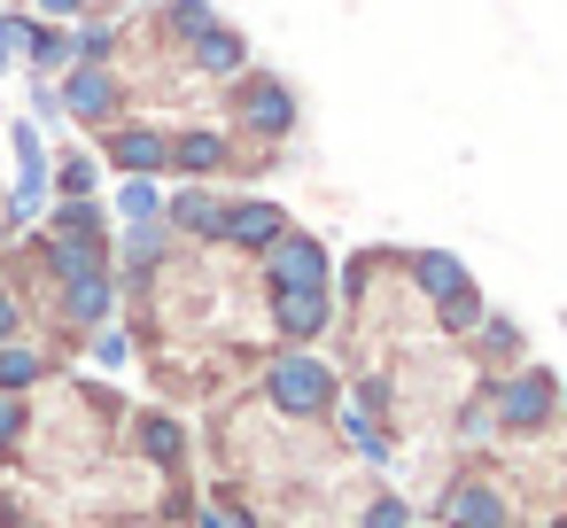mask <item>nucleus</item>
Returning a JSON list of instances; mask_svg holds the SVG:
<instances>
[{"label":"nucleus","instance_id":"nucleus-4","mask_svg":"<svg viewBox=\"0 0 567 528\" xmlns=\"http://www.w3.org/2000/svg\"><path fill=\"white\" fill-rule=\"evenodd\" d=\"M94 141H102V164H117V172H133V179L172 172V133H164V125L117 117V125H110V133H94Z\"/></svg>","mask_w":567,"mask_h":528},{"label":"nucleus","instance_id":"nucleus-12","mask_svg":"<svg viewBox=\"0 0 567 528\" xmlns=\"http://www.w3.org/2000/svg\"><path fill=\"white\" fill-rule=\"evenodd\" d=\"M474 334H482V358H489V365H513V358H520V327H513V319H489V311H482Z\"/></svg>","mask_w":567,"mask_h":528},{"label":"nucleus","instance_id":"nucleus-9","mask_svg":"<svg viewBox=\"0 0 567 528\" xmlns=\"http://www.w3.org/2000/svg\"><path fill=\"white\" fill-rule=\"evenodd\" d=\"M55 358L63 350H48V342H32V334H17V342H0V396H32L48 373H55Z\"/></svg>","mask_w":567,"mask_h":528},{"label":"nucleus","instance_id":"nucleus-16","mask_svg":"<svg viewBox=\"0 0 567 528\" xmlns=\"http://www.w3.org/2000/svg\"><path fill=\"white\" fill-rule=\"evenodd\" d=\"M489 427H497V420H489V389H482V396L458 404V435H466V443H489Z\"/></svg>","mask_w":567,"mask_h":528},{"label":"nucleus","instance_id":"nucleus-2","mask_svg":"<svg viewBox=\"0 0 567 528\" xmlns=\"http://www.w3.org/2000/svg\"><path fill=\"white\" fill-rule=\"evenodd\" d=\"M551 373L544 365H520V373H505L497 389H489V420L505 427V435H544L551 427Z\"/></svg>","mask_w":567,"mask_h":528},{"label":"nucleus","instance_id":"nucleus-13","mask_svg":"<svg viewBox=\"0 0 567 528\" xmlns=\"http://www.w3.org/2000/svg\"><path fill=\"white\" fill-rule=\"evenodd\" d=\"M342 427H350V443H358L365 458H389V435H381V412H365V404H350V412H342Z\"/></svg>","mask_w":567,"mask_h":528},{"label":"nucleus","instance_id":"nucleus-15","mask_svg":"<svg viewBox=\"0 0 567 528\" xmlns=\"http://www.w3.org/2000/svg\"><path fill=\"white\" fill-rule=\"evenodd\" d=\"M117 210H125V218H133V226H156V218H164V195H156V187H148V179H133V187H125V195H117Z\"/></svg>","mask_w":567,"mask_h":528},{"label":"nucleus","instance_id":"nucleus-6","mask_svg":"<svg viewBox=\"0 0 567 528\" xmlns=\"http://www.w3.org/2000/svg\"><path fill=\"white\" fill-rule=\"evenodd\" d=\"M280 234H288V210H280V203H226V226H218V241H226V249L265 257Z\"/></svg>","mask_w":567,"mask_h":528},{"label":"nucleus","instance_id":"nucleus-20","mask_svg":"<svg viewBox=\"0 0 567 528\" xmlns=\"http://www.w3.org/2000/svg\"><path fill=\"white\" fill-rule=\"evenodd\" d=\"M544 528H567V513H551V520H544Z\"/></svg>","mask_w":567,"mask_h":528},{"label":"nucleus","instance_id":"nucleus-14","mask_svg":"<svg viewBox=\"0 0 567 528\" xmlns=\"http://www.w3.org/2000/svg\"><path fill=\"white\" fill-rule=\"evenodd\" d=\"M32 435V412H24V396H0V466L17 458V443Z\"/></svg>","mask_w":567,"mask_h":528},{"label":"nucleus","instance_id":"nucleus-1","mask_svg":"<svg viewBox=\"0 0 567 528\" xmlns=\"http://www.w3.org/2000/svg\"><path fill=\"white\" fill-rule=\"evenodd\" d=\"M265 396H272V412H288V420H327V412H342V381H334V365L311 358V350H272Z\"/></svg>","mask_w":567,"mask_h":528},{"label":"nucleus","instance_id":"nucleus-3","mask_svg":"<svg viewBox=\"0 0 567 528\" xmlns=\"http://www.w3.org/2000/svg\"><path fill=\"white\" fill-rule=\"evenodd\" d=\"M257 272H265V296H311V288H327V272H334V265H327V249H319L311 234H296V226H288V234L257 257Z\"/></svg>","mask_w":567,"mask_h":528},{"label":"nucleus","instance_id":"nucleus-8","mask_svg":"<svg viewBox=\"0 0 567 528\" xmlns=\"http://www.w3.org/2000/svg\"><path fill=\"white\" fill-rule=\"evenodd\" d=\"M265 311H272V334H280V342H311V334H327V319H334V288H311V296H265Z\"/></svg>","mask_w":567,"mask_h":528},{"label":"nucleus","instance_id":"nucleus-17","mask_svg":"<svg viewBox=\"0 0 567 528\" xmlns=\"http://www.w3.org/2000/svg\"><path fill=\"white\" fill-rule=\"evenodd\" d=\"M358 528H412V513H404L396 497H373V505L358 513Z\"/></svg>","mask_w":567,"mask_h":528},{"label":"nucleus","instance_id":"nucleus-11","mask_svg":"<svg viewBox=\"0 0 567 528\" xmlns=\"http://www.w3.org/2000/svg\"><path fill=\"white\" fill-rule=\"evenodd\" d=\"M133 443H141V458H156L164 474H179V458H187V427H179L172 412H141V420H133Z\"/></svg>","mask_w":567,"mask_h":528},{"label":"nucleus","instance_id":"nucleus-10","mask_svg":"<svg viewBox=\"0 0 567 528\" xmlns=\"http://www.w3.org/2000/svg\"><path fill=\"white\" fill-rule=\"evenodd\" d=\"M164 226H179L187 241H218V226H226V203H218V195H203V187H179V195L164 203Z\"/></svg>","mask_w":567,"mask_h":528},{"label":"nucleus","instance_id":"nucleus-5","mask_svg":"<svg viewBox=\"0 0 567 528\" xmlns=\"http://www.w3.org/2000/svg\"><path fill=\"white\" fill-rule=\"evenodd\" d=\"M396 272H404L435 311H443V303H458V296H474V272H466L458 257H443V249H404V257H396Z\"/></svg>","mask_w":567,"mask_h":528},{"label":"nucleus","instance_id":"nucleus-19","mask_svg":"<svg viewBox=\"0 0 567 528\" xmlns=\"http://www.w3.org/2000/svg\"><path fill=\"white\" fill-rule=\"evenodd\" d=\"M17 334H24V296L0 288V342H17Z\"/></svg>","mask_w":567,"mask_h":528},{"label":"nucleus","instance_id":"nucleus-18","mask_svg":"<svg viewBox=\"0 0 567 528\" xmlns=\"http://www.w3.org/2000/svg\"><path fill=\"white\" fill-rule=\"evenodd\" d=\"M94 358H102V365H110V373H117V365H125V358H133V342H125V334H117V327H94Z\"/></svg>","mask_w":567,"mask_h":528},{"label":"nucleus","instance_id":"nucleus-7","mask_svg":"<svg viewBox=\"0 0 567 528\" xmlns=\"http://www.w3.org/2000/svg\"><path fill=\"white\" fill-rule=\"evenodd\" d=\"M443 528H513V505L489 489V482H451L443 489Z\"/></svg>","mask_w":567,"mask_h":528}]
</instances>
